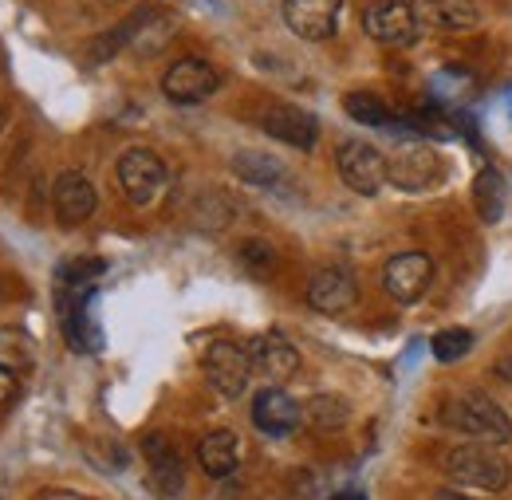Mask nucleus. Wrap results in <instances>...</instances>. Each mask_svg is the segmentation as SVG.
<instances>
[{
  "mask_svg": "<svg viewBox=\"0 0 512 500\" xmlns=\"http://www.w3.org/2000/svg\"><path fill=\"white\" fill-rule=\"evenodd\" d=\"M442 418H446V426L469 434V438H485V441H497V445L512 441L509 414L489 394H481V390H465L461 398H453L446 410H442Z\"/></svg>",
  "mask_w": 512,
  "mask_h": 500,
  "instance_id": "obj_1",
  "label": "nucleus"
},
{
  "mask_svg": "<svg viewBox=\"0 0 512 500\" xmlns=\"http://www.w3.org/2000/svg\"><path fill=\"white\" fill-rule=\"evenodd\" d=\"M449 477L457 485H473V489H485V493H497L509 485V461L493 449V445H457L446 457Z\"/></svg>",
  "mask_w": 512,
  "mask_h": 500,
  "instance_id": "obj_2",
  "label": "nucleus"
},
{
  "mask_svg": "<svg viewBox=\"0 0 512 500\" xmlns=\"http://www.w3.org/2000/svg\"><path fill=\"white\" fill-rule=\"evenodd\" d=\"M386 178L406 193H426V189L442 186L446 178V162L434 146H422V142H410L402 146L390 162H386Z\"/></svg>",
  "mask_w": 512,
  "mask_h": 500,
  "instance_id": "obj_3",
  "label": "nucleus"
},
{
  "mask_svg": "<svg viewBox=\"0 0 512 500\" xmlns=\"http://www.w3.org/2000/svg\"><path fill=\"white\" fill-rule=\"evenodd\" d=\"M201 367H205L209 386H213L217 394H225V398H241V394L249 390L253 359H249V351L237 347V343H225V339H221V343H209Z\"/></svg>",
  "mask_w": 512,
  "mask_h": 500,
  "instance_id": "obj_4",
  "label": "nucleus"
},
{
  "mask_svg": "<svg viewBox=\"0 0 512 500\" xmlns=\"http://www.w3.org/2000/svg\"><path fill=\"white\" fill-rule=\"evenodd\" d=\"M119 186H123L130 205H150V201L162 193V186H166V166H162V158H158L154 150H146V146L127 150V154L119 158Z\"/></svg>",
  "mask_w": 512,
  "mask_h": 500,
  "instance_id": "obj_5",
  "label": "nucleus"
},
{
  "mask_svg": "<svg viewBox=\"0 0 512 500\" xmlns=\"http://www.w3.org/2000/svg\"><path fill=\"white\" fill-rule=\"evenodd\" d=\"M363 32L386 48H406L418 40V20L406 0H375L363 12Z\"/></svg>",
  "mask_w": 512,
  "mask_h": 500,
  "instance_id": "obj_6",
  "label": "nucleus"
},
{
  "mask_svg": "<svg viewBox=\"0 0 512 500\" xmlns=\"http://www.w3.org/2000/svg\"><path fill=\"white\" fill-rule=\"evenodd\" d=\"M339 174H343V182L355 189V193L375 197L386 186V158L379 154V146L359 142V138H347L339 146Z\"/></svg>",
  "mask_w": 512,
  "mask_h": 500,
  "instance_id": "obj_7",
  "label": "nucleus"
},
{
  "mask_svg": "<svg viewBox=\"0 0 512 500\" xmlns=\"http://www.w3.org/2000/svg\"><path fill=\"white\" fill-rule=\"evenodd\" d=\"M217 87H221L217 67H209V63L197 60V56H186V60L170 63V71L162 75V91H166V99H170V103H182V107L205 103Z\"/></svg>",
  "mask_w": 512,
  "mask_h": 500,
  "instance_id": "obj_8",
  "label": "nucleus"
},
{
  "mask_svg": "<svg viewBox=\"0 0 512 500\" xmlns=\"http://www.w3.org/2000/svg\"><path fill=\"white\" fill-rule=\"evenodd\" d=\"M430 280H434V264H430L426 252H398V256L386 260L383 268V288L390 292V300H398V304L422 300Z\"/></svg>",
  "mask_w": 512,
  "mask_h": 500,
  "instance_id": "obj_9",
  "label": "nucleus"
},
{
  "mask_svg": "<svg viewBox=\"0 0 512 500\" xmlns=\"http://www.w3.org/2000/svg\"><path fill=\"white\" fill-rule=\"evenodd\" d=\"M339 12H343V0H284V24L312 44L335 36Z\"/></svg>",
  "mask_w": 512,
  "mask_h": 500,
  "instance_id": "obj_10",
  "label": "nucleus"
},
{
  "mask_svg": "<svg viewBox=\"0 0 512 500\" xmlns=\"http://www.w3.org/2000/svg\"><path fill=\"white\" fill-rule=\"evenodd\" d=\"M300 418H304V410L280 386H264L253 398V426L268 438H288L300 426Z\"/></svg>",
  "mask_w": 512,
  "mask_h": 500,
  "instance_id": "obj_11",
  "label": "nucleus"
},
{
  "mask_svg": "<svg viewBox=\"0 0 512 500\" xmlns=\"http://www.w3.org/2000/svg\"><path fill=\"white\" fill-rule=\"evenodd\" d=\"M355 300H359V288L347 268H320L308 280V304L323 315L347 312V308H355Z\"/></svg>",
  "mask_w": 512,
  "mask_h": 500,
  "instance_id": "obj_12",
  "label": "nucleus"
},
{
  "mask_svg": "<svg viewBox=\"0 0 512 500\" xmlns=\"http://www.w3.org/2000/svg\"><path fill=\"white\" fill-rule=\"evenodd\" d=\"M146 461H150V485L158 497H178L182 493V453L174 449V441L166 434H150L142 441Z\"/></svg>",
  "mask_w": 512,
  "mask_h": 500,
  "instance_id": "obj_13",
  "label": "nucleus"
},
{
  "mask_svg": "<svg viewBox=\"0 0 512 500\" xmlns=\"http://www.w3.org/2000/svg\"><path fill=\"white\" fill-rule=\"evenodd\" d=\"M410 8H414L418 28H434V32L477 28V4L473 0H414Z\"/></svg>",
  "mask_w": 512,
  "mask_h": 500,
  "instance_id": "obj_14",
  "label": "nucleus"
},
{
  "mask_svg": "<svg viewBox=\"0 0 512 500\" xmlns=\"http://www.w3.org/2000/svg\"><path fill=\"white\" fill-rule=\"evenodd\" d=\"M260 126H264V134H272V138H280L296 150H312L316 138H320V123L300 107H268Z\"/></svg>",
  "mask_w": 512,
  "mask_h": 500,
  "instance_id": "obj_15",
  "label": "nucleus"
},
{
  "mask_svg": "<svg viewBox=\"0 0 512 500\" xmlns=\"http://www.w3.org/2000/svg\"><path fill=\"white\" fill-rule=\"evenodd\" d=\"M52 201H56V217L71 229V225H83V221L95 213V201H99V197H95V186H91L83 174L67 170V174L56 178Z\"/></svg>",
  "mask_w": 512,
  "mask_h": 500,
  "instance_id": "obj_16",
  "label": "nucleus"
},
{
  "mask_svg": "<svg viewBox=\"0 0 512 500\" xmlns=\"http://www.w3.org/2000/svg\"><path fill=\"white\" fill-rule=\"evenodd\" d=\"M249 359H253L256 375H264L272 386L288 382V378L300 371V355H296V347L284 343L280 335H260V339L253 343V351H249Z\"/></svg>",
  "mask_w": 512,
  "mask_h": 500,
  "instance_id": "obj_17",
  "label": "nucleus"
},
{
  "mask_svg": "<svg viewBox=\"0 0 512 500\" xmlns=\"http://www.w3.org/2000/svg\"><path fill=\"white\" fill-rule=\"evenodd\" d=\"M233 174H237L245 186H256V189H280L284 178H288V170H284L272 154H260V150H241V154L233 158Z\"/></svg>",
  "mask_w": 512,
  "mask_h": 500,
  "instance_id": "obj_18",
  "label": "nucleus"
},
{
  "mask_svg": "<svg viewBox=\"0 0 512 500\" xmlns=\"http://www.w3.org/2000/svg\"><path fill=\"white\" fill-rule=\"evenodd\" d=\"M197 461L209 477H229L237 469V434L229 430H213L197 445Z\"/></svg>",
  "mask_w": 512,
  "mask_h": 500,
  "instance_id": "obj_19",
  "label": "nucleus"
},
{
  "mask_svg": "<svg viewBox=\"0 0 512 500\" xmlns=\"http://www.w3.org/2000/svg\"><path fill=\"white\" fill-rule=\"evenodd\" d=\"M64 331H67V343L75 351H95L99 347V327L91 319V308H87V296L75 292L71 300H64Z\"/></svg>",
  "mask_w": 512,
  "mask_h": 500,
  "instance_id": "obj_20",
  "label": "nucleus"
},
{
  "mask_svg": "<svg viewBox=\"0 0 512 500\" xmlns=\"http://www.w3.org/2000/svg\"><path fill=\"white\" fill-rule=\"evenodd\" d=\"M36 363V343L20 327H0V371L24 375Z\"/></svg>",
  "mask_w": 512,
  "mask_h": 500,
  "instance_id": "obj_21",
  "label": "nucleus"
},
{
  "mask_svg": "<svg viewBox=\"0 0 512 500\" xmlns=\"http://www.w3.org/2000/svg\"><path fill=\"white\" fill-rule=\"evenodd\" d=\"M343 107H347V115H351L355 123H363V126L390 123V107H386L375 91H351V95L343 99Z\"/></svg>",
  "mask_w": 512,
  "mask_h": 500,
  "instance_id": "obj_22",
  "label": "nucleus"
},
{
  "mask_svg": "<svg viewBox=\"0 0 512 500\" xmlns=\"http://www.w3.org/2000/svg\"><path fill=\"white\" fill-rule=\"evenodd\" d=\"M304 414H308V422H312V426H320V430H339V426L351 418L347 402H343V398H335V394H316V398H308Z\"/></svg>",
  "mask_w": 512,
  "mask_h": 500,
  "instance_id": "obj_23",
  "label": "nucleus"
},
{
  "mask_svg": "<svg viewBox=\"0 0 512 500\" xmlns=\"http://www.w3.org/2000/svg\"><path fill=\"white\" fill-rule=\"evenodd\" d=\"M473 197H477V209H481V217H485V221H501L505 189H501V174H497V170H481V174H477V189H473Z\"/></svg>",
  "mask_w": 512,
  "mask_h": 500,
  "instance_id": "obj_24",
  "label": "nucleus"
},
{
  "mask_svg": "<svg viewBox=\"0 0 512 500\" xmlns=\"http://www.w3.org/2000/svg\"><path fill=\"white\" fill-rule=\"evenodd\" d=\"M469 347H473V331H465V327H446V331H438V335L430 339V351H434L442 363H453V359L469 355Z\"/></svg>",
  "mask_w": 512,
  "mask_h": 500,
  "instance_id": "obj_25",
  "label": "nucleus"
},
{
  "mask_svg": "<svg viewBox=\"0 0 512 500\" xmlns=\"http://www.w3.org/2000/svg\"><path fill=\"white\" fill-rule=\"evenodd\" d=\"M103 260H71V264H64L60 268V284L64 288H83L87 280H95V276H103Z\"/></svg>",
  "mask_w": 512,
  "mask_h": 500,
  "instance_id": "obj_26",
  "label": "nucleus"
},
{
  "mask_svg": "<svg viewBox=\"0 0 512 500\" xmlns=\"http://www.w3.org/2000/svg\"><path fill=\"white\" fill-rule=\"evenodd\" d=\"M241 260L253 268L256 276H264V272H272V264H276V252H272V245H264V241H249V245L241 249Z\"/></svg>",
  "mask_w": 512,
  "mask_h": 500,
  "instance_id": "obj_27",
  "label": "nucleus"
},
{
  "mask_svg": "<svg viewBox=\"0 0 512 500\" xmlns=\"http://www.w3.org/2000/svg\"><path fill=\"white\" fill-rule=\"evenodd\" d=\"M12 394H16V375L0 371V406H4V402H12Z\"/></svg>",
  "mask_w": 512,
  "mask_h": 500,
  "instance_id": "obj_28",
  "label": "nucleus"
},
{
  "mask_svg": "<svg viewBox=\"0 0 512 500\" xmlns=\"http://www.w3.org/2000/svg\"><path fill=\"white\" fill-rule=\"evenodd\" d=\"M497 375L505 378V382H512V355H505V359L497 363Z\"/></svg>",
  "mask_w": 512,
  "mask_h": 500,
  "instance_id": "obj_29",
  "label": "nucleus"
},
{
  "mask_svg": "<svg viewBox=\"0 0 512 500\" xmlns=\"http://www.w3.org/2000/svg\"><path fill=\"white\" fill-rule=\"evenodd\" d=\"M434 500H469V497H465V493H457V489H438Z\"/></svg>",
  "mask_w": 512,
  "mask_h": 500,
  "instance_id": "obj_30",
  "label": "nucleus"
},
{
  "mask_svg": "<svg viewBox=\"0 0 512 500\" xmlns=\"http://www.w3.org/2000/svg\"><path fill=\"white\" fill-rule=\"evenodd\" d=\"M327 500H367V497H363V493H351V489H347V493H335V497H327Z\"/></svg>",
  "mask_w": 512,
  "mask_h": 500,
  "instance_id": "obj_31",
  "label": "nucleus"
},
{
  "mask_svg": "<svg viewBox=\"0 0 512 500\" xmlns=\"http://www.w3.org/2000/svg\"><path fill=\"white\" fill-rule=\"evenodd\" d=\"M0 130H4V111H0Z\"/></svg>",
  "mask_w": 512,
  "mask_h": 500,
  "instance_id": "obj_32",
  "label": "nucleus"
},
{
  "mask_svg": "<svg viewBox=\"0 0 512 500\" xmlns=\"http://www.w3.org/2000/svg\"><path fill=\"white\" fill-rule=\"evenodd\" d=\"M0 296H4V284H0Z\"/></svg>",
  "mask_w": 512,
  "mask_h": 500,
  "instance_id": "obj_33",
  "label": "nucleus"
}]
</instances>
